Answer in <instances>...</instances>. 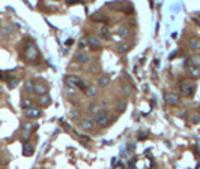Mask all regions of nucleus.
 Instances as JSON below:
<instances>
[{"instance_id":"nucleus-13","label":"nucleus","mask_w":200,"mask_h":169,"mask_svg":"<svg viewBox=\"0 0 200 169\" xmlns=\"http://www.w3.org/2000/svg\"><path fill=\"white\" fill-rule=\"evenodd\" d=\"M190 48L193 51H199L200 49V39L199 37H191L190 39Z\"/></svg>"},{"instance_id":"nucleus-7","label":"nucleus","mask_w":200,"mask_h":169,"mask_svg":"<svg viewBox=\"0 0 200 169\" xmlns=\"http://www.w3.org/2000/svg\"><path fill=\"white\" fill-rule=\"evenodd\" d=\"M33 153H35V145H33V144H30V142H24V144H23V156H26V157H30Z\"/></svg>"},{"instance_id":"nucleus-15","label":"nucleus","mask_w":200,"mask_h":169,"mask_svg":"<svg viewBox=\"0 0 200 169\" xmlns=\"http://www.w3.org/2000/svg\"><path fill=\"white\" fill-rule=\"evenodd\" d=\"M130 49H131V45H128V44H120V45H118V51L120 54H127Z\"/></svg>"},{"instance_id":"nucleus-29","label":"nucleus","mask_w":200,"mask_h":169,"mask_svg":"<svg viewBox=\"0 0 200 169\" xmlns=\"http://www.w3.org/2000/svg\"><path fill=\"white\" fill-rule=\"evenodd\" d=\"M65 44H66V45H68V46H69V45H72V44H74V39H68V41H66Z\"/></svg>"},{"instance_id":"nucleus-22","label":"nucleus","mask_w":200,"mask_h":169,"mask_svg":"<svg viewBox=\"0 0 200 169\" xmlns=\"http://www.w3.org/2000/svg\"><path fill=\"white\" fill-rule=\"evenodd\" d=\"M101 36L106 37V39H108L110 33H108V29H107V27H102V29H101Z\"/></svg>"},{"instance_id":"nucleus-9","label":"nucleus","mask_w":200,"mask_h":169,"mask_svg":"<svg viewBox=\"0 0 200 169\" xmlns=\"http://www.w3.org/2000/svg\"><path fill=\"white\" fill-rule=\"evenodd\" d=\"M87 42H89V45L92 49H99L101 48V42H99V37H95V36H90L89 39H87Z\"/></svg>"},{"instance_id":"nucleus-23","label":"nucleus","mask_w":200,"mask_h":169,"mask_svg":"<svg viewBox=\"0 0 200 169\" xmlns=\"http://www.w3.org/2000/svg\"><path fill=\"white\" fill-rule=\"evenodd\" d=\"M24 90L29 91V93H32V91H33V85H32V82H26V85H24Z\"/></svg>"},{"instance_id":"nucleus-30","label":"nucleus","mask_w":200,"mask_h":169,"mask_svg":"<svg viewBox=\"0 0 200 169\" xmlns=\"http://www.w3.org/2000/svg\"><path fill=\"white\" fill-rule=\"evenodd\" d=\"M146 138H148L146 133H144V135H139V139H146Z\"/></svg>"},{"instance_id":"nucleus-5","label":"nucleus","mask_w":200,"mask_h":169,"mask_svg":"<svg viewBox=\"0 0 200 169\" xmlns=\"http://www.w3.org/2000/svg\"><path fill=\"white\" fill-rule=\"evenodd\" d=\"M33 91L38 93V94H41V96H44L45 93L48 91V84L47 82H44V81H35V85H33Z\"/></svg>"},{"instance_id":"nucleus-2","label":"nucleus","mask_w":200,"mask_h":169,"mask_svg":"<svg viewBox=\"0 0 200 169\" xmlns=\"http://www.w3.org/2000/svg\"><path fill=\"white\" fill-rule=\"evenodd\" d=\"M177 87H179V91H181L184 96H187V97H193L194 93H196V84L191 82V81H188V79L179 81Z\"/></svg>"},{"instance_id":"nucleus-1","label":"nucleus","mask_w":200,"mask_h":169,"mask_svg":"<svg viewBox=\"0 0 200 169\" xmlns=\"http://www.w3.org/2000/svg\"><path fill=\"white\" fill-rule=\"evenodd\" d=\"M23 57L29 63H35L36 60L39 58V51H38L36 45L32 41H27L26 45L23 46Z\"/></svg>"},{"instance_id":"nucleus-28","label":"nucleus","mask_w":200,"mask_h":169,"mask_svg":"<svg viewBox=\"0 0 200 169\" xmlns=\"http://www.w3.org/2000/svg\"><path fill=\"white\" fill-rule=\"evenodd\" d=\"M191 120H193V123H200V117H197V115H194Z\"/></svg>"},{"instance_id":"nucleus-3","label":"nucleus","mask_w":200,"mask_h":169,"mask_svg":"<svg viewBox=\"0 0 200 169\" xmlns=\"http://www.w3.org/2000/svg\"><path fill=\"white\" fill-rule=\"evenodd\" d=\"M164 100H165V103L170 105V106H177V105L181 103V97H179V94L175 93V91H165Z\"/></svg>"},{"instance_id":"nucleus-4","label":"nucleus","mask_w":200,"mask_h":169,"mask_svg":"<svg viewBox=\"0 0 200 169\" xmlns=\"http://www.w3.org/2000/svg\"><path fill=\"white\" fill-rule=\"evenodd\" d=\"M65 81H66V84L71 85V87H78V88H81V90H87V87L84 85V82H83L78 77H75V75H68V77L65 78Z\"/></svg>"},{"instance_id":"nucleus-12","label":"nucleus","mask_w":200,"mask_h":169,"mask_svg":"<svg viewBox=\"0 0 200 169\" xmlns=\"http://www.w3.org/2000/svg\"><path fill=\"white\" fill-rule=\"evenodd\" d=\"M26 115L30 118H38V117H41V111L38 108H30V109H26Z\"/></svg>"},{"instance_id":"nucleus-17","label":"nucleus","mask_w":200,"mask_h":169,"mask_svg":"<svg viewBox=\"0 0 200 169\" xmlns=\"http://www.w3.org/2000/svg\"><path fill=\"white\" fill-rule=\"evenodd\" d=\"M11 32H12L11 26H3V27L0 29V34H2V36H8Z\"/></svg>"},{"instance_id":"nucleus-6","label":"nucleus","mask_w":200,"mask_h":169,"mask_svg":"<svg viewBox=\"0 0 200 169\" xmlns=\"http://www.w3.org/2000/svg\"><path fill=\"white\" fill-rule=\"evenodd\" d=\"M95 123L98 124L99 127H107V124H108V117H107L104 112H99L95 115Z\"/></svg>"},{"instance_id":"nucleus-11","label":"nucleus","mask_w":200,"mask_h":169,"mask_svg":"<svg viewBox=\"0 0 200 169\" xmlns=\"http://www.w3.org/2000/svg\"><path fill=\"white\" fill-rule=\"evenodd\" d=\"M74 60H75V61H77V63H83V65H84V63H87V61H89V56H87V54H86V53H78V54H77V56H75V58H74Z\"/></svg>"},{"instance_id":"nucleus-10","label":"nucleus","mask_w":200,"mask_h":169,"mask_svg":"<svg viewBox=\"0 0 200 169\" xmlns=\"http://www.w3.org/2000/svg\"><path fill=\"white\" fill-rule=\"evenodd\" d=\"M188 72L191 78H199L200 77V68L196 65H188Z\"/></svg>"},{"instance_id":"nucleus-24","label":"nucleus","mask_w":200,"mask_h":169,"mask_svg":"<svg viewBox=\"0 0 200 169\" xmlns=\"http://www.w3.org/2000/svg\"><path fill=\"white\" fill-rule=\"evenodd\" d=\"M89 111H90L92 114H95V115H96V114H99V108H98L96 105H90V109H89Z\"/></svg>"},{"instance_id":"nucleus-18","label":"nucleus","mask_w":200,"mask_h":169,"mask_svg":"<svg viewBox=\"0 0 200 169\" xmlns=\"http://www.w3.org/2000/svg\"><path fill=\"white\" fill-rule=\"evenodd\" d=\"M39 103H41L42 106H45V105H50V103H51V99H50L48 96H41V99H39Z\"/></svg>"},{"instance_id":"nucleus-16","label":"nucleus","mask_w":200,"mask_h":169,"mask_svg":"<svg viewBox=\"0 0 200 169\" xmlns=\"http://www.w3.org/2000/svg\"><path fill=\"white\" fill-rule=\"evenodd\" d=\"M21 108L23 109H30L32 108V99H23L21 100Z\"/></svg>"},{"instance_id":"nucleus-26","label":"nucleus","mask_w":200,"mask_h":169,"mask_svg":"<svg viewBox=\"0 0 200 169\" xmlns=\"http://www.w3.org/2000/svg\"><path fill=\"white\" fill-rule=\"evenodd\" d=\"M87 94H89V96H95V94H96V90H95V87H90V88H87Z\"/></svg>"},{"instance_id":"nucleus-25","label":"nucleus","mask_w":200,"mask_h":169,"mask_svg":"<svg viewBox=\"0 0 200 169\" xmlns=\"http://www.w3.org/2000/svg\"><path fill=\"white\" fill-rule=\"evenodd\" d=\"M92 20H94V21H106V18H104V17H101V15H94V17H92Z\"/></svg>"},{"instance_id":"nucleus-19","label":"nucleus","mask_w":200,"mask_h":169,"mask_svg":"<svg viewBox=\"0 0 200 169\" xmlns=\"http://www.w3.org/2000/svg\"><path fill=\"white\" fill-rule=\"evenodd\" d=\"M110 82V79H108V77H101L99 78V81H98V84L101 85V87H106L107 84Z\"/></svg>"},{"instance_id":"nucleus-8","label":"nucleus","mask_w":200,"mask_h":169,"mask_svg":"<svg viewBox=\"0 0 200 169\" xmlns=\"http://www.w3.org/2000/svg\"><path fill=\"white\" fill-rule=\"evenodd\" d=\"M94 126H95V120H92V118H84V120L80 121V127L83 130H92Z\"/></svg>"},{"instance_id":"nucleus-31","label":"nucleus","mask_w":200,"mask_h":169,"mask_svg":"<svg viewBox=\"0 0 200 169\" xmlns=\"http://www.w3.org/2000/svg\"><path fill=\"white\" fill-rule=\"evenodd\" d=\"M199 112H200V108H199Z\"/></svg>"},{"instance_id":"nucleus-20","label":"nucleus","mask_w":200,"mask_h":169,"mask_svg":"<svg viewBox=\"0 0 200 169\" xmlns=\"http://www.w3.org/2000/svg\"><path fill=\"white\" fill-rule=\"evenodd\" d=\"M18 82H20V81H18L17 78H11L9 81H8V87H9V88H14V87H17Z\"/></svg>"},{"instance_id":"nucleus-21","label":"nucleus","mask_w":200,"mask_h":169,"mask_svg":"<svg viewBox=\"0 0 200 169\" xmlns=\"http://www.w3.org/2000/svg\"><path fill=\"white\" fill-rule=\"evenodd\" d=\"M125 108H127V102H119L118 103V111L119 112H123V111H125Z\"/></svg>"},{"instance_id":"nucleus-14","label":"nucleus","mask_w":200,"mask_h":169,"mask_svg":"<svg viewBox=\"0 0 200 169\" xmlns=\"http://www.w3.org/2000/svg\"><path fill=\"white\" fill-rule=\"evenodd\" d=\"M118 34L120 36V37H128L130 36V29H128V26H120L118 29Z\"/></svg>"},{"instance_id":"nucleus-27","label":"nucleus","mask_w":200,"mask_h":169,"mask_svg":"<svg viewBox=\"0 0 200 169\" xmlns=\"http://www.w3.org/2000/svg\"><path fill=\"white\" fill-rule=\"evenodd\" d=\"M68 5H75V3H81V0H66Z\"/></svg>"}]
</instances>
